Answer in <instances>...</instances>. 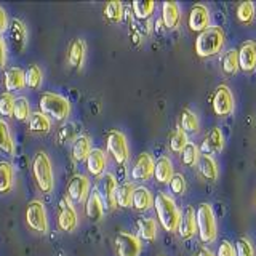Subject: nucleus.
I'll return each instance as SVG.
<instances>
[{
	"instance_id": "a878e982",
	"label": "nucleus",
	"mask_w": 256,
	"mask_h": 256,
	"mask_svg": "<svg viewBox=\"0 0 256 256\" xmlns=\"http://www.w3.org/2000/svg\"><path fill=\"white\" fill-rule=\"evenodd\" d=\"M10 37H12V42L16 46V50L21 52L24 45H26V40H28V30L26 26L22 24V21L20 20H13L10 24Z\"/></svg>"
},
{
	"instance_id": "a19ab883",
	"label": "nucleus",
	"mask_w": 256,
	"mask_h": 256,
	"mask_svg": "<svg viewBox=\"0 0 256 256\" xmlns=\"http://www.w3.org/2000/svg\"><path fill=\"white\" fill-rule=\"evenodd\" d=\"M14 118L18 120H26L29 118L30 114V104L26 98H16L14 100V110H13Z\"/></svg>"
},
{
	"instance_id": "423d86ee",
	"label": "nucleus",
	"mask_w": 256,
	"mask_h": 256,
	"mask_svg": "<svg viewBox=\"0 0 256 256\" xmlns=\"http://www.w3.org/2000/svg\"><path fill=\"white\" fill-rule=\"evenodd\" d=\"M108 152L110 154V157L114 158V162L118 165H125L128 157H130V150H128V142L126 138L122 132L118 130H112L108 133Z\"/></svg>"
},
{
	"instance_id": "6e6552de",
	"label": "nucleus",
	"mask_w": 256,
	"mask_h": 256,
	"mask_svg": "<svg viewBox=\"0 0 256 256\" xmlns=\"http://www.w3.org/2000/svg\"><path fill=\"white\" fill-rule=\"evenodd\" d=\"M26 222L28 226L40 232V234H45L48 230V220H46V212L45 206L40 200H32V202L28 205L26 208Z\"/></svg>"
},
{
	"instance_id": "ea45409f",
	"label": "nucleus",
	"mask_w": 256,
	"mask_h": 256,
	"mask_svg": "<svg viewBox=\"0 0 256 256\" xmlns=\"http://www.w3.org/2000/svg\"><path fill=\"white\" fill-rule=\"evenodd\" d=\"M42 70H40L38 66L32 64V66L28 69L26 72V85L30 88V90H37V88L42 85Z\"/></svg>"
},
{
	"instance_id": "de8ad7c7",
	"label": "nucleus",
	"mask_w": 256,
	"mask_h": 256,
	"mask_svg": "<svg viewBox=\"0 0 256 256\" xmlns=\"http://www.w3.org/2000/svg\"><path fill=\"white\" fill-rule=\"evenodd\" d=\"M5 61H6V46H5L4 38L0 37V68L5 66Z\"/></svg>"
},
{
	"instance_id": "a211bd4d",
	"label": "nucleus",
	"mask_w": 256,
	"mask_h": 256,
	"mask_svg": "<svg viewBox=\"0 0 256 256\" xmlns=\"http://www.w3.org/2000/svg\"><path fill=\"white\" fill-rule=\"evenodd\" d=\"M108 166V156L101 149H93L86 158V170L93 176H101Z\"/></svg>"
},
{
	"instance_id": "ddd939ff",
	"label": "nucleus",
	"mask_w": 256,
	"mask_h": 256,
	"mask_svg": "<svg viewBox=\"0 0 256 256\" xmlns=\"http://www.w3.org/2000/svg\"><path fill=\"white\" fill-rule=\"evenodd\" d=\"M156 170V162L148 152H142L134 160V165L132 168V178L136 181H148L152 178Z\"/></svg>"
},
{
	"instance_id": "412c9836",
	"label": "nucleus",
	"mask_w": 256,
	"mask_h": 256,
	"mask_svg": "<svg viewBox=\"0 0 256 256\" xmlns=\"http://www.w3.org/2000/svg\"><path fill=\"white\" fill-rule=\"evenodd\" d=\"M162 21L166 29H174L180 26L181 10L176 2H164L162 4Z\"/></svg>"
},
{
	"instance_id": "72a5a7b5",
	"label": "nucleus",
	"mask_w": 256,
	"mask_h": 256,
	"mask_svg": "<svg viewBox=\"0 0 256 256\" xmlns=\"http://www.w3.org/2000/svg\"><path fill=\"white\" fill-rule=\"evenodd\" d=\"M200 158H202V156H200V148L196 146L194 142H189L181 152V162L186 166H194L196 164L200 162Z\"/></svg>"
},
{
	"instance_id": "2eb2a0df",
	"label": "nucleus",
	"mask_w": 256,
	"mask_h": 256,
	"mask_svg": "<svg viewBox=\"0 0 256 256\" xmlns=\"http://www.w3.org/2000/svg\"><path fill=\"white\" fill-rule=\"evenodd\" d=\"M238 66L244 72L256 69V42L253 40H246L238 48Z\"/></svg>"
},
{
	"instance_id": "2f4dec72",
	"label": "nucleus",
	"mask_w": 256,
	"mask_h": 256,
	"mask_svg": "<svg viewBox=\"0 0 256 256\" xmlns=\"http://www.w3.org/2000/svg\"><path fill=\"white\" fill-rule=\"evenodd\" d=\"M180 128L189 133H197L198 132V117L196 112L190 109H182L181 117H180Z\"/></svg>"
},
{
	"instance_id": "c03bdc74",
	"label": "nucleus",
	"mask_w": 256,
	"mask_h": 256,
	"mask_svg": "<svg viewBox=\"0 0 256 256\" xmlns=\"http://www.w3.org/2000/svg\"><path fill=\"white\" fill-rule=\"evenodd\" d=\"M170 188H172V190L174 192V194L182 196L184 190H186V181H184V176L180 174V173H174V176L170 181Z\"/></svg>"
},
{
	"instance_id": "f8f14e48",
	"label": "nucleus",
	"mask_w": 256,
	"mask_h": 256,
	"mask_svg": "<svg viewBox=\"0 0 256 256\" xmlns=\"http://www.w3.org/2000/svg\"><path fill=\"white\" fill-rule=\"evenodd\" d=\"M90 196V181L84 174H76L68 184V198L72 204H82Z\"/></svg>"
},
{
	"instance_id": "c9c22d12",
	"label": "nucleus",
	"mask_w": 256,
	"mask_h": 256,
	"mask_svg": "<svg viewBox=\"0 0 256 256\" xmlns=\"http://www.w3.org/2000/svg\"><path fill=\"white\" fill-rule=\"evenodd\" d=\"M188 144H189V140H188L186 132H184L182 128H176L170 138V149L176 152V154H181Z\"/></svg>"
},
{
	"instance_id": "39448f33",
	"label": "nucleus",
	"mask_w": 256,
	"mask_h": 256,
	"mask_svg": "<svg viewBox=\"0 0 256 256\" xmlns=\"http://www.w3.org/2000/svg\"><path fill=\"white\" fill-rule=\"evenodd\" d=\"M197 230L198 237L204 244H213L218 236V228H216V218L213 213L212 205L208 204H200L197 212Z\"/></svg>"
},
{
	"instance_id": "e433bc0d",
	"label": "nucleus",
	"mask_w": 256,
	"mask_h": 256,
	"mask_svg": "<svg viewBox=\"0 0 256 256\" xmlns=\"http://www.w3.org/2000/svg\"><path fill=\"white\" fill-rule=\"evenodd\" d=\"M0 150L6 152L8 156H13L14 152V144L12 141L10 132H8V125L0 118Z\"/></svg>"
},
{
	"instance_id": "1a4fd4ad",
	"label": "nucleus",
	"mask_w": 256,
	"mask_h": 256,
	"mask_svg": "<svg viewBox=\"0 0 256 256\" xmlns=\"http://www.w3.org/2000/svg\"><path fill=\"white\" fill-rule=\"evenodd\" d=\"M114 244L117 256H140L142 252L141 238L130 232H118Z\"/></svg>"
},
{
	"instance_id": "dca6fc26",
	"label": "nucleus",
	"mask_w": 256,
	"mask_h": 256,
	"mask_svg": "<svg viewBox=\"0 0 256 256\" xmlns=\"http://www.w3.org/2000/svg\"><path fill=\"white\" fill-rule=\"evenodd\" d=\"M117 180L112 173L102 174L101 182H100V194L104 200V205H108L109 208H114L116 204V192H117Z\"/></svg>"
},
{
	"instance_id": "3c124183",
	"label": "nucleus",
	"mask_w": 256,
	"mask_h": 256,
	"mask_svg": "<svg viewBox=\"0 0 256 256\" xmlns=\"http://www.w3.org/2000/svg\"><path fill=\"white\" fill-rule=\"evenodd\" d=\"M254 205H256V194H254Z\"/></svg>"
},
{
	"instance_id": "49530a36",
	"label": "nucleus",
	"mask_w": 256,
	"mask_h": 256,
	"mask_svg": "<svg viewBox=\"0 0 256 256\" xmlns=\"http://www.w3.org/2000/svg\"><path fill=\"white\" fill-rule=\"evenodd\" d=\"M74 134H76V128H74V125H66V126H62V128H61V132H60V141H61V142H66V141L70 140Z\"/></svg>"
},
{
	"instance_id": "a18cd8bd",
	"label": "nucleus",
	"mask_w": 256,
	"mask_h": 256,
	"mask_svg": "<svg viewBox=\"0 0 256 256\" xmlns=\"http://www.w3.org/2000/svg\"><path fill=\"white\" fill-rule=\"evenodd\" d=\"M216 256H237V252H236L234 245H232L229 240H224V242H221V245L218 246Z\"/></svg>"
},
{
	"instance_id": "20e7f679",
	"label": "nucleus",
	"mask_w": 256,
	"mask_h": 256,
	"mask_svg": "<svg viewBox=\"0 0 256 256\" xmlns=\"http://www.w3.org/2000/svg\"><path fill=\"white\" fill-rule=\"evenodd\" d=\"M32 173H34V180L38 189L48 194L53 190L54 186V174H53V165L52 160L44 150H40L36 154L34 160H32Z\"/></svg>"
},
{
	"instance_id": "79ce46f5",
	"label": "nucleus",
	"mask_w": 256,
	"mask_h": 256,
	"mask_svg": "<svg viewBox=\"0 0 256 256\" xmlns=\"http://www.w3.org/2000/svg\"><path fill=\"white\" fill-rule=\"evenodd\" d=\"M13 110H14V100H13V96L10 93L0 94V116L13 117Z\"/></svg>"
},
{
	"instance_id": "f03ea898",
	"label": "nucleus",
	"mask_w": 256,
	"mask_h": 256,
	"mask_svg": "<svg viewBox=\"0 0 256 256\" xmlns=\"http://www.w3.org/2000/svg\"><path fill=\"white\" fill-rule=\"evenodd\" d=\"M226 44V34L218 26H212L196 38V53L200 58H208V56L218 54Z\"/></svg>"
},
{
	"instance_id": "8fccbe9b",
	"label": "nucleus",
	"mask_w": 256,
	"mask_h": 256,
	"mask_svg": "<svg viewBox=\"0 0 256 256\" xmlns=\"http://www.w3.org/2000/svg\"><path fill=\"white\" fill-rule=\"evenodd\" d=\"M196 256H214L210 250H208V248L206 246H202V248H200V250L197 252V254Z\"/></svg>"
},
{
	"instance_id": "473e14b6",
	"label": "nucleus",
	"mask_w": 256,
	"mask_h": 256,
	"mask_svg": "<svg viewBox=\"0 0 256 256\" xmlns=\"http://www.w3.org/2000/svg\"><path fill=\"white\" fill-rule=\"evenodd\" d=\"M13 188V166L8 162H0V192L5 194Z\"/></svg>"
},
{
	"instance_id": "7ed1b4c3",
	"label": "nucleus",
	"mask_w": 256,
	"mask_h": 256,
	"mask_svg": "<svg viewBox=\"0 0 256 256\" xmlns=\"http://www.w3.org/2000/svg\"><path fill=\"white\" fill-rule=\"evenodd\" d=\"M40 112L48 118L53 120H66L70 114V102L68 98L58 94V93H44L40 96Z\"/></svg>"
},
{
	"instance_id": "c85d7f7f",
	"label": "nucleus",
	"mask_w": 256,
	"mask_h": 256,
	"mask_svg": "<svg viewBox=\"0 0 256 256\" xmlns=\"http://www.w3.org/2000/svg\"><path fill=\"white\" fill-rule=\"evenodd\" d=\"M198 170L202 173V176L206 180V181H216L218 180V164H216V160L212 157V156H202L198 162Z\"/></svg>"
},
{
	"instance_id": "9d476101",
	"label": "nucleus",
	"mask_w": 256,
	"mask_h": 256,
	"mask_svg": "<svg viewBox=\"0 0 256 256\" xmlns=\"http://www.w3.org/2000/svg\"><path fill=\"white\" fill-rule=\"evenodd\" d=\"M210 12L208 8L202 4H196L192 5L189 16H188V26L192 32H198L202 34L206 29H210Z\"/></svg>"
},
{
	"instance_id": "7c9ffc66",
	"label": "nucleus",
	"mask_w": 256,
	"mask_h": 256,
	"mask_svg": "<svg viewBox=\"0 0 256 256\" xmlns=\"http://www.w3.org/2000/svg\"><path fill=\"white\" fill-rule=\"evenodd\" d=\"M221 68H222V72L226 76H236L237 70L240 69V66H238V50L226 52V54L222 56Z\"/></svg>"
},
{
	"instance_id": "4468645a",
	"label": "nucleus",
	"mask_w": 256,
	"mask_h": 256,
	"mask_svg": "<svg viewBox=\"0 0 256 256\" xmlns=\"http://www.w3.org/2000/svg\"><path fill=\"white\" fill-rule=\"evenodd\" d=\"M224 149V134L221 128L213 126L210 132L205 134L202 146H200V152L204 156H213L216 152H221Z\"/></svg>"
},
{
	"instance_id": "9b49d317",
	"label": "nucleus",
	"mask_w": 256,
	"mask_h": 256,
	"mask_svg": "<svg viewBox=\"0 0 256 256\" xmlns=\"http://www.w3.org/2000/svg\"><path fill=\"white\" fill-rule=\"evenodd\" d=\"M77 213L68 197H62L58 206V226L64 232H72L77 228Z\"/></svg>"
},
{
	"instance_id": "f3484780",
	"label": "nucleus",
	"mask_w": 256,
	"mask_h": 256,
	"mask_svg": "<svg viewBox=\"0 0 256 256\" xmlns=\"http://www.w3.org/2000/svg\"><path fill=\"white\" fill-rule=\"evenodd\" d=\"M85 214L92 221H100L104 214V200L100 194V190H93L88 196L85 202Z\"/></svg>"
},
{
	"instance_id": "f257e3e1",
	"label": "nucleus",
	"mask_w": 256,
	"mask_h": 256,
	"mask_svg": "<svg viewBox=\"0 0 256 256\" xmlns=\"http://www.w3.org/2000/svg\"><path fill=\"white\" fill-rule=\"evenodd\" d=\"M154 208H156L158 222L162 224V228L165 230H168V232L178 230L182 216H181L180 208L176 205L174 198L172 196L165 194V192L157 194V197L154 200Z\"/></svg>"
},
{
	"instance_id": "f704fd0d",
	"label": "nucleus",
	"mask_w": 256,
	"mask_h": 256,
	"mask_svg": "<svg viewBox=\"0 0 256 256\" xmlns=\"http://www.w3.org/2000/svg\"><path fill=\"white\" fill-rule=\"evenodd\" d=\"M104 16L110 22H120L124 20V4L114 0V2H108L104 6Z\"/></svg>"
},
{
	"instance_id": "37998d69",
	"label": "nucleus",
	"mask_w": 256,
	"mask_h": 256,
	"mask_svg": "<svg viewBox=\"0 0 256 256\" xmlns=\"http://www.w3.org/2000/svg\"><path fill=\"white\" fill-rule=\"evenodd\" d=\"M236 252L237 256H254V250H253V245L248 238L242 237L237 240L236 244Z\"/></svg>"
},
{
	"instance_id": "0eeeda50",
	"label": "nucleus",
	"mask_w": 256,
	"mask_h": 256,
	"mask_svg": "<svg viewBox=\"0 0 256 256\" xmlns=\"http://www.w3.org/2000/svg\"><path fill=\"white\" fill-rule=\"evenodd\" d=\"M212 108L218 117H226L232 114V110H234V94H232L228 85L216 86L212 98Z\"/></svg>"
},
{
	"instance_id": "cd10ccee",
	"label": "nucleus",
	"mask_w": 256,
	"mask_h": 256,
	"mask_svg": "<svg viewBox=\"0 0 256 256\" xmlns=\"http://www.w3.org/2000/svg\"><path fill=\"white\" fill-rule=\"evenodd\" d=\"M134 184L126 181L124 184H120L117 188V192H116V204L122 208H126V206H133V196H134Z\"/></svg>"
},
{
	"instance_id": "aec40b11",
	"label": "nucleus",
	"mask_w": 256,
	"mask_h": 256,
	"mask_svg": "<svg viewBox=\"0 0 256 256\" xmlns=\"http://www.w3.org/2000/svg\"><path fill=\"white\" fill-rule=\"evenodd\" d=\"M85 54H86V45L82 38H74L70 42L69 46V53H68V61L72 68L80 69L84 66L85 61Z\"/></svg>"
},
{
	"instance_id": "4be33fe9",
	"label": "nucleus",
	"mask_w": 256,
	"mask_h": 256,
	"mask_svg": "<svg viewBox=\"0 0 256 256\" xmlns=\"http://www.w3.org/2000/svg\"><path fill=\"white\" fill-rule=\"evenodd\" d=\"M26 85V74L20 68H10L5 72V88L6 92H18Z\"/></svg>"
},
{
	"instance_id": "58836bf2",
	"label": "nucleus",
	"mask_w": 256,
	"mask_h": 256,
	"mask_svg": "<svg viewBox=\"0 0 256 256\" xmlns=\"http://www.w3.org/2000/svg\"><path fill=\"white\" fill-rule=\"evenodd\" d=\"M132 8L138 20H148L156 10V2H133Z\"/></svg>"
},
{
	"instance_id": "5701e85b",
	"label": "nucleus",
	"mask_w": 256,
	"mask_h": 256,
	"mask_svg": "<svg viewBox=\"0 0 256 256\" xmlns=\"http://www.w3.org/2000/svg\"><path fill=\"white\" fill-rule=\"evenodd\" d=\"M92 140L90 136L82 134V136H77L74 140V144H72V157L77 162H84V160L88 158V156L92 154Z\"/></svg>"
},
{
	"instance_id": "09e8293b",
	"label": "nucleus",
	"mask_w": 256,
	"mask_h": 256,
	"mask_svg": "<svg viewBox=\"0 0 256 256\" xmlns=\"http://www.w3.org/2000/svg\"><path fill=\"white\" fill-rule=\"evenodd\" d=\"M8 28V18H6V13L2 6H0V32H4Z\"/></svg>"
},
{
	"instance_id": "4c0bfd02",
	"label": "nucleus",
	"mask_w": 256,
	"mask_h": 256,
	"mask_svg": "<svg viewBox=\"0 0 256 256\" xmlns=\"http://www.w3.org/2000/svg\"><path fill=\"white\" fill-rule=\"evenodd\" d=\"M237 20L242 24H250L254 20V4L242 2L237 6Z\"/></svg>"
},
{
	"instance_id": "c756f323",
	"label": "nucleus",
	"mask_w": 256,
	"mask_h": 256,
	"mask_svg": "<svg viewBox=\"0 0 256 256\" xmlns=\"http://www.w3.org/2000/svg\"><path fill=\"white\" fill-rule=\"evenodd\" d=\"M50 126L52 122L50 118L46 116H44L42 112H34L30 117H29V130L34 132V133H48L50 132Z\"/></svg>"
},
{
	"instance_id": "b1692460",
	"label": "nucleus",
	"mask_w": 256,
	"mask_h": 256,
	"mask_svg": "<svg viewBox=\"0 0 256 256\" xmlns=\"http://www.w3.org/2000/svg\"><path fill=\"white\" fill-rule=\"evenodd\" d=\"M154 197H152L150 190L144 186L136 188L134 196H133V208L138 212H148L154 206Z\"/></svg>"
},
{
	"instance_id": "bb28decb",
	"label": "nucleus",
	"mask_w": 256,
	"mask_h": 256,
	"mask_svg": "<svg viewBox=\"0 0 256 256\" xmlns=\"http://www.w3.org/2000/svg\"><path fill=\"white\" fill-rule=\"evenodd\" d=\"M136 228H138V236L142 240H152L157 238V222L154 218H140L136 221Z\"/></svg>"
},
{
	"instance_id": "6ab92c4d",
	"label": "nucleus",
	"mask_w": 256,
	"mask_h": 256,
	"mask_svg": "<svg viewBox=\"0 0 256 256\" xmlns=\"http://www.w3.org/2000/svg\"><path fill=\"white\" fill-rule=\"evenodd\" d=\"M178 232H180V237L181 238H190L196 236L197 230V216H196V210L192 206H189L184 216L181 218V222H180V228H178Z\"/></svg>"
},
{
	"instance_id": "393cba45",
	"label": "nucleus",
	"mask_w": 256,
	"mask_h": 256,
	"mask_svg": "<svg viewBox=\"0 0 256 256\" xmlns=\"http://www.w3.org/2000/svg\"><path fill=\"white\" fill-rule=\"evenodd\" d=\"M154 176L158 182L162 184H166L170 182L172 178L174 176V172H173V164L172 160L168 157H160L157 162H156V170H154Z\"/></svg>"
}]
</instances>
